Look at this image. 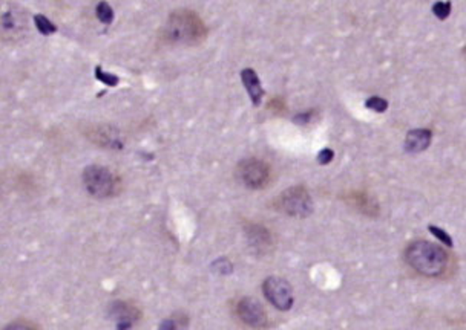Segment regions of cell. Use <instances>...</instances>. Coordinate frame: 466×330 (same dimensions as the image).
<instances>
[{
  "mask_svg": "<svg viewBox=\"0 0 466 330\" xmlns=\"http://www.w3.org/2000/svg\"><path fill=\"white\" fill-rule=\"evenodd\" d=\"M405 260L414 271L427 277H439L448 266V254L440 246L427 241L414 242L408 246Z\"/></svg>",
  "mask_w": 466,
  "mask_h": 330,
  "instance_id": "obj_1",
  "label": "cell"
},
{
  "mask_svg": "<svg viewBox=\"0 0 466 330\" xmlns=\"http://www.w3.org/2000/svg\"><path fill=\"white\" fill-rule=\"evenodd\" d=\"M206 34V24L198 14L189 10L175 11L165 27V38L170 43L196 45L204 40Z\"/></svg>",
  "mask_w": 466,
  "mask_h": 330,
  "instance_id": "obj_2",
  "label": "cell"
},
{
  "mask_svg": "<svg viewBox=\"0 0 466 330\" xmlns=\"http://www.w3.org/2000/svg\"><path fill=\"white\" fill-rule=\"evenodd\" d=\"M83 184L94 197H111L118 192V179L111 170L100 165H91L83 171Z\"/></svg>",
  "mask_w": 466,
  "mask_h": 330,
  "instance_id": "obj_3",
  "label": "cell"
},
{
  "mask_svg": "<svg viewBox=\"0 0 466 330\" xmlns=\"http://www.w3.org/2000/svg\"><path fill=\"white\" fill-rule=\"evenodd\" d=\"M276 208L292 217H307L313 211V201L304 187H292L277 197Z\"/></svg>",
  "mask_w": 466,
  "mask_h": 330,
  "instance_id": "obj_4",
  "label": "cell"
},
{
  "mask_svg": "<svg viewBox=\"0 0 466 330\" xmlns=\"http://www.w3.org/2000/svg\"><path fill=\"white\" fill-rule=\"evenodd\" d=\"M236 176L241 180V184L252 189L264 188L270 180V167L259 159H245L242 161L238 168H236Z\"/></svg>",
  "mask_w": 466,
  "mask_h": 330,
  "instance_id": "obj_5",
  "label": "cell"
},
{
  "mask_svg": "<svg viewBox=\"0 0 466 330\" xmlns=\"http://www.w3.org/2000/svg\"><path fill=\"white\" fill-rule=\"evenodd\" d=\"M266 299L277 310H289L293 306V291L287 280L280 277H270L263 285Z\"/></svg>",
  "mask_w": 466,
  "mask_h": 330,
  "instance_id": "obj_6",
  "label": "cell"
},
{
  "mask_svg": "<svg viewBox=\"0 0 466 330\" xmlns=\"http://www.w3.org/2000/svg\"><path fill=\"white\" fill-rule=\"evenodd\" d=\"M236 313L244 324L253 329H263L267 326V313L255 299H249V296L242 299L236 306Z\"/></svg>",
  "mask_w": 466,
  "mask_h": 330,
  "instance_id": "obj_7",
  "label": "cell"
},
{
  "mask_svg": "<svg viewBox=\"0 0 466 330\" xmlns=\"http://www.w3.org/2000/svg\"><path fill=\"white\" fill-rule=\"evenodd\" d=\"M111 317L116 321L117 330H128L134 326L138 312L134 306H129L128 303L117 301L111 306Z\"/></svg>",
  "mask_w": 466,
  "mask_h": 330,
  "instance_id": "obj_8",
  "label": "cell"
},
{
  "mask_svg": "<svg viewBox=\"0 0 466 330\" xmlns=\"http://www.w3.org/2000/svg\"><path fill=\"white\" fill-rule=\"evenodd\" d=\"M432 134L428 129H416L408 131L405 138V152L408 153H420L427 150L431 144Z\"/></svg>",
  "mask_w": 466,
  "mask_h": 330,
  "instance_id": "obj_9",
  "label": "cell"
},
{
  "mask_svg": "<svg viewBox=\"0 0 466 330\" xmlns=\"http://www.w3.org/2000/svg\"><path fill=\"white\" fill-rule=\"evenodd\" d=\"M245 234H247L250 246L259 254L267 252L270 250V246H272V236H270V233L264 227L249 225L247 229H245Z\"/></svg>",
  "mask_w": 466,
  "mask_h": 330,
  "instance_id": "obj_10",
  "label": "cell"
},
{
  "mask_svg": "<svg viewBox=\"0 0 466 330\" xmlns=\"http://www.w3.org/2000/svg\"><path fill=\"white\" fill-rule=\"evenodd\" d=\"M241 80H242L244 87L247 89L253 106H259L261 101H263L264 89H263V86H261V81L256 76V72L250 68L244 69L241 72Z\"/></svg>",
  "mask_w": 466,
  "mask_h": 330,
  "instance_id": "obj_11",
  "label": "cell"
},
{
  "mask_svg": "<svg viewBox=\"0 0 466 330\" xmlns=\"http://www.w3.org/2000/svg\"><path fill=\"white\" fill-rule=\"evenodd\" d=\"M95 138V141L100 144V145H106V147H116V148H120L123 144L120 141V138L117 135V131H114V130H109V129H106V130H102V129H98L97 131H94L92 134Z\"/></svg>",
  "mask_w": 466,
  "mask_h": 330,
  "instance_id": "obj_12",
  "label": "cell"
},
{
  "mask_svg": "<svg viewBox=\"0 0 466 330\" xmlns=\"http://www.w3.org/2000/svg\"><path fill=\"white\" fill-rule=\"evenodd\" d=\"M34 22H36L37 29H39L40 32H42L43 36L54 34V32L57 31V27H55V24H54L51 20H49V19H46L45 15H42V14H37L36 17H34Z\"/></svg>",
  "mask_w": 466,
  "mask_h": 330,
  "instance_id": "obj_13",
  "label": "cell"
},
{
  "mask_svg": "<svg viewBox=\"0 0 466 330\" xmlns=\"http://www.w3.org/2000/svg\"><path fill=\"white\" fill-rule=\"evenodd\" d=\"M97 17L102 23L104 24H109L114 20V11L109 3L106 2H100L97 5Z\"/></svg>",
  "mask_w": 466,
  "mask_h": 330,
  "instance_id": "obj_14",
  "label": "cell"
},
{
  "mask_svg": "<svg viewBox=\"0 0 466 330\" xmlns=\"http://www.w3.org/2000/svg\"><path fill=\"white\" fill-rule=\"evenodd\" d=\"M365 106L368 107V109L382 113L388 109V101L383 100V98H381V96H371L365 101Z\"/></svg>",
  "mask_w": 466,
  "mask_h": 330,
  "instance_id": "obj_15",
  "label": "cell"
},
{
  "mask_svg": "<svg viewBox=\"0 0 466 330\" xmlns=\"http://www.w3.org/2000/svg\"><path fill=\"white\" fill-rule=\"evenodd\" d=\"M428 229H430V233H431L432 236H434L436 238H439V241L441 242V245H445V246H448V248H451V246H453V238H451V236H449V234L446 233L445 229H441V228L434 227V225H430Z\"/></svg>",
  "mask_w": 466,
  "mask_h": 330,
  "instance_id": "obj_16",
  "label": "cell"
},
{
  "mask_svg": "<svg viewBox=\"0 0 466 330\" xmlns=\"http://www.w3.org/2000/svg\"><path fill=\"white\" fill-rule=\"evenodd\" d=\"M432 13L437 19L445 20L451 14V2H436L432 5Z\"/></svg>",
  "mask_w": 466,
  "mask_h": 330,
  "instance_id": "obj_17",
  "label": "cell"
},
{
  "mask_svg": "<svg viewBox=\"0 0 466 330\" xmlns=\"http://www.w3.org/2000/svg\"><path fill=\"white\" fill-rule=\"evenodd\" d=\"M95 77L97 80H100L102 82H104L106 86H117L118 85V77L117 76H112V73H108V72H104L102 68H97L95 69Z\"/></svg>",
  "mask_w": 466,
  "mask_h": 330,
  "instance_id": "obj_18",
  "label": "cell"
},
{
  "mask_svg": "<svg viewBox=\"0 0 466 330\" xmlns=\"http://www.w3.org/2000/svg\"><path fill=\"white\" fill-rule=\"evenodd\" d=\"M334 158V153L331 148H324V150L319 152L317 155V162L319 164H322V165H327V164H330Z\"/></svg>",
  "mask_w": 466,
  "mask_h": 330,
  "instance_id": "obj_19",
  "label": "cell"
},
{
  "mask_svg": "<svg viewBox=\"0 0 466 330\" xmlns=\"http://www.w3.org/2000/svg\"><path fill=\"white\" fill-rule=\"evenodd\" d=\"M158 330H179V324H178V321L174 320V318H167L163 321V323L160 324Z\"/></svg>",
  "mask_w": 466,
  "mask_h": 330,
  "instance_id": "obj_20",
  "label": "cell"
},
{
  "mask_svg": "<svg viewBox=\"0 0 466 330\" xmlns=\"http://www.w3.org/2000/svg\"><path fill=\"white\" fill-rule=\"evenodd\" d=\"M312 118H313V112H307V113L298 115V117L294 118V121H296L298 124H308L310 121H312Z\"/></svg>",
  "mask_w": 466,
  "mask_h": 330,
  "instance_id": "obj_21",
  "label": "cell"
},
{
  "mask_svg": "<svg viewBox=\"0 0 466 330\" xmlns=\"http://www.w3.org/2000/svg\"><path fill=\"white\" fill-rule=\"evenodd\" d=\"M5 330H32L28 324H23V323H14V324H10L8 326Z\"/></svg>",
  "mask_w": 466,
  "mask_h": 330,
  "instance_id": "obj_22",
  "label": "cell"
},
{
  "mask_svg": "<svg viewBox=\"0 0 466 330\" xmlns=\"http://www.w3.org/2000/svg\"><path fill=\"white\" fill-rule=\"evenodd\" d=\"M463 54H466V48H463Z\"/></svg>",
  "mask_w": 466,
  "mask_h": 330,
  "instance_id": "obj_23",
  "label": "cell"
}]
</instances>
